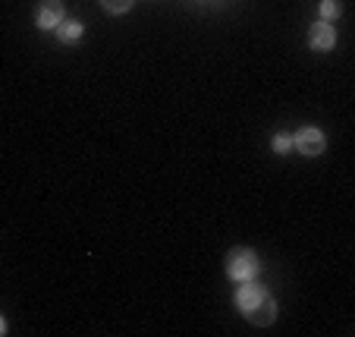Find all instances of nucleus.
Returning a JSON list of instances; mask_svg holds the SVG:
<instances>
[{
    "label": "nucleus",
    "instance_id": "1",
    "mask_svg": "<svg viewBox=\"0 0 355 337\" xmlns=\"http://www.w3.org/2000/svg\"><path fill=\"white\" fill-rule=\"evenodd\" d=\"M236 306L239 312L258 328H268L277 318V303L270 299V293L264 290L261 283L255 281H239V290H236Z\"/></svg>",
    "mask_w": 355,
    "mask_h": 337
},
{
    "label": "nucleus",
    "instance_id": "2",
    "mask_svg": "<svg viewBox=\"0 0 355 337\" xmlns=\"http://www.w3.org/2000/svg\"><path fill=\"white\" fill-rule=\"evenodd\" d=\"M258 268H261L258 256L252 249H245V246H236L227 256V274L233 277V281H252V277L258 274Z\"/></svg>",
    "mask_w": 355,
    "mask_h": 337
},
{
    "label": "nucleus",
    "instance_id": "3",
    "mask_svg": "<svg viewBox=\"0 0 355 337\" xmlns=\"http://www.w3.org/2000/svg\"><path fill=\"white\" fill-rule=\"evenodd\" d=\"M324 145H327V135H324L318 126H302L299 133L293 135V149L302 151V155H309V158L321 155Z\"/></svg>",
    "mask_w": 355,
    "mask_h": 337
},
{
    "label": "nucleus",
    "instance_id": "4",
    "mask_svg": "<svg viewBox=\"0 0 355 337\" xmlns=\"http://www.w3.org/2000/svg\"><path fill=\"white\" fill-rule=\"evenodd\" d=\"M309 44H311V51H330V47L336 44V32H334V26L330 22H315L311 26V32H309Z\"/></svg>",
    "mask_w": 355,
    "mask_h": 337
},
{
    "label": "nucleus",
    "instance_id": "5",
    "mask_svg": "<svg viewBox=\"0 0 355 337\" xmlns=\"http://www.w3.org/2000/svg\"><path fill=\"white\" fill-rule=\"evenodd\" d=\"M63 22V0H41L38 28H57Z\"/></svg>",
    "mask_w": 355,
    "mask_h": 337
},
{
    "label": "nucleus",
    "instance_id": "6",
    "mask_svg": "<svg viewBox=\"0 0 355 337\" xmlns=\"http://www.w3.org/2000/svg\"><path fill=\"white\" fill-rule=\"evenodd\" d=\"M57 35H60L63 44H73V41L82 38V22H73V19H63L60 26H57Z\"/></svg>",
    "mask_w": 355,
    "mask_h": 337
},
{
    "label": "nucleus",
    "instance_id": "7",
    "mask_svg": "<svg viewBox=\"0 0 355 337\" xmlns=\"http://www.w3.org/2000/svg\"><path fill=\"white\" fill-rule=\"evenodd\" d=\"M274 151H277V155H289V151H293V135L277 133L274 135Z\"/></svg>",
    "mask_w": 355,
    "mask_h": 337
},
{
    "label": "nucleus",
    "instance_id": "8",
    "mask_svg": "<svg viewBox=\"0 0 355 337\" xmlns=\"http://www.w3.org/2000/svg\"><path fill=\"white\" fill-rule=\"evenodd\" d=\"M340 16V0H324L321 3V19L324 22H334Z\"/></svg>",
    "mask_w": 355,
    "mask_h": 337
},
{
    "label": "nucleus",
    "instance_id": "9",
    "mask_svg": "<svg viewBox=\"0 0 355 337\" xmlns=\"http://www.w3.org/2000/svg\"><path fill=\"white\" fill-rule=\"evenodd\" d=\"M132 3L135 0H101V7L107 10V13H126Z\"/></svg>",
    "mask_w": 355,
    "mask_h": 337
},
{
    "label": "nucleus",
    "instance_id": "10",
    "mask_svg": "<svg viewBox=\"0 0 355 337\" xmlns=\"http://www.w3.org/2000/svg\"><path fill=\"white\" fill-rule=\"evenodd\" d=\"M0 334H7V322L3 318H0Z\"/></svg>",
    "mask_w": 355,
    "mask_h": 337
}]
</instances>
